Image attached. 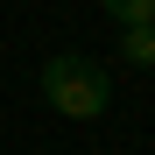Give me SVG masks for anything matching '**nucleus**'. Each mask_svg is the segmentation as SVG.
Wrapping results in <instances>:
<instances>
[{"mask_svg": "<svg viewBox=\"0 0 155 155\" xmlns=\"http://www.w3.org/2000/svg\"><path fill=\"white\" fill-rule=\"evenodd\" d=\"M42 99L64 120H99L113 106V78H106V64H92L85 49H57V57L42 64Z\"/></svg>", "mask_w": 155, "mask_h": 155, "instance_id": "obj_1", "label": "nucleus"}, {"mask_svg": "<svg viewBox=\"0 0 155 155\" xmlns=\"http://www.w3.org/2000/svg\"><path fill=\"white\" fill-rule=\"evenodd\" d=\"M120 28H155V0H99Z\"/></svg>", "mask_w": 155, "mask_h": 155, "instance_id": "obj_2", "label": "nucleus"}, {"mask_svg": "<svg viewBox=\"0 0 155 155\" xmlns=\"http://www.w3.org/2000/svg\"><path fill=\"white\" fill-rule=\"evenodd\" d=\"M120 57L134 64V71H148L155 64V28H120Z\"/></svg>", "mask_w": 155, "mask_h": 155, "instance_id": "obj_3", "label": "nucleus"}]
</instances>
